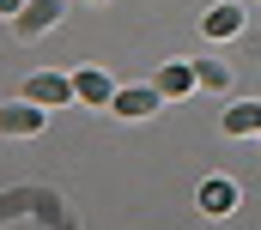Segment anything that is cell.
<instances>
[{
	"label": "cell",
	"instance_id": "7a4b0ae2",
	"mask_svg": "<svg viewBox=\"0 0 261 230\" xmlns=\"http://www.w3.org/2000/svg\"><path fill=\"white\" fill-rule=\"evenodd\" d=\"M0 133H6V139H31V133H43V103H31V97L0 103Z\"/></svg>",
	"mask_w": 261,
	"mask_h": 230
},
{
	"label": "cell",
	"instance_id": "5b68a950",
	"mask_svg": "<svg viewBox=\"0 0 261 230\" xmlns=\"http://www.w3.org/2000/svg\"><path fill=\"white\" fill-rule=\"evenodd\" d=\"M195 200H200V212H206V218H225V212L237 206V182H231V176H206Z\"/></svg>",
	"mask_w": 261,
	"mask_h": 230
},
{
	"label": "cell",
	"instance_id": "ba28073f",
	"mask_svg": "<svg viewBox=\"0 0 261 230\" xmlns=\"http://www.w3.org/2000/svg\"><path fill=\"white\" fill-rule=\"evenodd\" d=\"M225 133H231V139H261V103L255 97H243V103L225 109Z\"/></svg>",
	"mask_w": 261,
	"mask_h": 230
},
{
	"label": "cell",
	"instance_id": "6da1fadb",
	"mask_svg": "<svg viewBox=\"0 0 261 230\" xmlns=\"http://www.w3.org/2000/svg\"><path fill=\"white\" fill-rule=\"evenodd\" d=\"M61 0H24V12H18V18H12V37H18V43H37V37H49V31H55V24H61Z\"/></svg>",
	"mask_w": 261,
	"mask_h": 230
},
{
	"label": "cell",
	"instance_id": "7c38bea8",
	"mask_svg": "<svg viewBox=\"0 0 261 230\" xmlns=\"http://www.w3.org/2000/svg\"><path fill=\"white\" fill-rule=\"evenodd\" d=\"M91 6H110V0H91Z\"/></svg>",
	"mask_w": 261,
	"mask_h": 230
},
{
	"label": "cell",
	"instance_id": "8992f818",
	"mask_svg": "<svg viewBox=\"0 0 261 230\" xmlns=\"http://www.w3.org/2000/svg\"><path fill=\"white\" fill-rule=\"evenodd\" d=\"M152 85L164 91V103H176V97H189V91H200V79H195V61H164V73H158Z\"/></svg>",
	"mask_w": 261,
	"mask_h": 230
},
{
	"label": "cell",
	"instance_id": "3957f363",
	"mask_svg": "<svg viewBox=\"0 0 261 230\" xmlns=\"http://www.w3.org/2000/svg\"><path fill=\"white\" fill-rule=\"evenodd\" d=\"M73 97L91 103V109H110V103H116V79H110L103 67H79V73H73Z\"/></svg>",
	"mask_w": 261,
	"mask_h": 230
},
{
	"label": "cell",
	"instance_id": "8fae6325",
	"mask_svg": "<svg viewBox=\"0 0 261 230\" xmlns=\"http://www.w3.org/2000/svg\"><path fill=\"white\" fill-rule=\"evenodd\" d=\"M24 12V0H0V18H18Z\"/></svg>",
	"mask_w": 261,
	"mask_h": 230
},
{
	"label": "cell",
	"instance_id": "9c48e42d",
	"mask_svg": "<svg viewBox=\"0 0 261 230\" xmlns=\"http://www.w3.org/2000/svg\"><path fill=\"white\" fill-rule=\"evenodd\" d=\"M200 31H206V37H237V31H243V6H231V0L206 6V12H200Z\"/></svg>",
	"mask_w": 261,
	"mask_h": 230
},
{
	"label": "cell",
	"instance_id": "30bf717a",
	"mask_svg": "<svg viewBox=\"0 0 261 230\" xmlns=\"http://www.w3.org/2000/svg\"><path fill=\"white\" fill-rule=\"evenodd\" d=\"M195 79H200V91H225L231 85V67L225 61H195Z\"/></svg>",
	"mask_w": 261,
	"mask_h": 230
},
{
	"label": "cell",
	"instance_id": "277c9868",
	"mask_svg": "<svg viewBox=\"0 0 261 230\" xmlns=\"http://www.w3.org/2000/svg\"><path fill=\"white\" fill-rule=\"evenodd\" d=\"M110 109L122 115V121H146V115L164 109V91H158V85H128V91H116V103H110Z\"/></svg>",
	"mask_w": 261,
	"mask_h": 230
},
{
	"label": "cell",
	"instance_id": "52a82bcc",
	"mask_svg": "<svg viewBox=\"0 0 261 230\" xmlns=\"http://www.w3.org/2000/svg\"><path fill=\"white\" fill-rule=\"evenodd\" d=\"M24 97H31V103H43V109H55V103L73 97V79H67V73H31Z\"/></svg>",
	"mask_w": 261,
	"mask_h": 230
}]
</instances>
